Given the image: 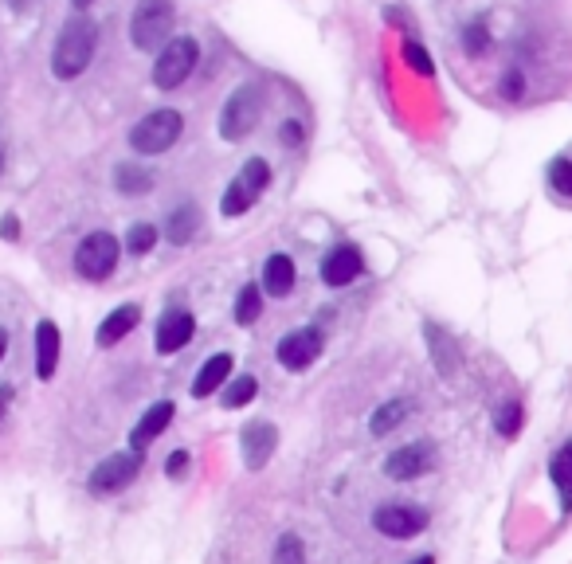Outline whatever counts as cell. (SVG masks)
<instances>
[{"label":"cell","mask_w":572,"mask_h":564,"mask_svg":"<svg viewBox=\"0 0 572 564\" xmlns=\"http://www.w3.org/2000/svg\"><path fill=\"white\" fill-rule=\"evenodd\" d=\"M138 318H142V310L138 306H118L114 314H106V322L98 326V333H95V341L102 345V349H110V345H118L130 329L138 326Z\"/></svg>","instance_id":"ac0fdd59"},{"label":"cell","mask_w":572,"mask_h":564,"mask_svg":"<svg viewBox=\"0 0 572 564\" xmlns=\"http://www.w3.org/2000/svg\"><path fill=\"white\" fill-rule=\"evenodd\" d=\"M271 564H306V549H302L298 533H283V537L275 541V557H271Z\"/></svg>","instance_id":"4316f807"},{"label":"cell","mask_w":572,"mask_h":564,"mask_svg":"<svg viewBox=\"0 0 572 564\" xmlns=\"http://www.w3.org/2000/svg\"><path fill=\"white\" fill-rule=\"evenodd\" d=\"M181 130H185V118L177 110H153L130 130V145L138 153H165L169 145H177Z\"/></svg>","instance_id":"5b68a950"},{"label":"cell","mask_w":572,"mask_h":564,"mask_svg":"<svg viewBox=\"0 0 572 564\" xmlns=\"http://www.w3.org/2000/svg\"><path fill=\"white\" fill-rule=\"evenodd\" d=\"M400 51H404V63H408V67H412L416 75H424V79H428L431 71H435L431 55H428V51H424L420 44H416V40H404V47H400Z\"/></svg>","instance_id":"1f68e13d"},{"label":"cell","mask_w":572,"mask_h":564,"mask_svg":"<svg viewBox=\"0 0 572 564\" xmlns=\"http://www.w3.org/2000/svg\"><path fill=\"white\" fill-rule=\"evenodd\" d=\"M4 349H8V329H0V357H4Z\"/></svg>","instance_id":"f35d334b"},{"label":"cell","mask_w":572,"mask_h":564,"mask_svg":"<svg viewBox=\"0 0 572 564\" xmlns=\"http://www.w3.org/2000/svg\"><path fill=\"white\" fill-rule=\"evenodd\" d=\"M196 59H200L196 40H192V36H173L169 44L157 51V63H153V87H161V91L181 87V83L192 75Z\"/></svg>","instance_id":"3957f363"},{"label":"cell","mask_w":572,"mask_h":564,"mask_svg":"<svg viewBox=\"0 0 572 564\" xmlns=\"http://www.w3.org/2000/svg\"><path fill=\"white\" fill-rule=\"evenodd\" d=\"M259 314H263V294H259V286H255V282H247L236 298V322L239 326H251Z\"/></svg>","instance_id":"d4e9b609"},{"label":"cell","mask_w":572,"mask_h":564,"mask_svg":"<svg viewBox=\"0 0 572 564\" xmlns=\"http://www.w3.org/2000/svg\"><path fill=\"white\" fill-rule=\"evenodd\" d=\"M196 220H200L196 204H181V208L165 220V239H169V243H177V247H185L192 235H196Z\"/></svg>","instance_id":"7402d4cb"},{"label":"cell","mask_w":572,"mask_h":564,"mask_svg":"<svg viewBox=\"0 0 572 564\" xmlns=\"http://www.w3.org/2000/svg\"><path fill=\"white\" fill-rule=\"evenodd\" d=\"M428 341H431V357H435V369L447 376L455 373V365H459V357H455V349H451V337L443 333L439 326H431L428 322Z\"/></svg>","instance_id":"cb8c5ba5"},{"label":"cell","mask_w":572,"mask_h":564,"mask_svg":"<svg viewBox=\"0 0 572 564\" xmlns=\"http://www.w3.org/2000/svg\"><path fill=\"white\" fill-rule=\"evenodd\" d=\"M228 376H232V353H216V357H208V361H204V369H200L196 380H192V396H196V400L212 396L220 384H228Z\"/></svg>","instance_id":"2e32d148"},{"label":"cell","mask_w":572,"mask_h":564,"mask_svg":"<svg viewBox=\"0 0 572 564\" xmlns=\"http://www.w3.org/2000/svg\"><path fill=\"white\" fill-rule=\"evenodd\" d=\"M318 353H322V329L314 326L294 329V333H286L283 341H279V365L290 369V373L310 369L318 361Z\"/></svg>","instance_id":"9c48e42d"},{"label":"cell","mask_w":572,"mask_h":564,"mask_svg":"<svg viewBox=\"0 0 572 564\" xmlns=\"http://www.w3.org/2000/svg\"><path fill=\"white\" fill-rule=\"evenodd\" d=\"M185 467H189V451H173V455H169V474H173V478H181Z\"/></svg>","instance_id":"836d02e7"},{"label":"cell","mask_w":572,"mask_h":564,"mask_svg":"<svg viewBox=\"0 0 572 564\" xmlns=\"http://www.w3.org/2000/svg\"><path fill=\"white\" fill-rule=\"evenodd\" d=\"M0 173H4V149H0Z\"/></svg>","instance_id":"b9f144b4"},{"label":"cell","mask_w":572,"mask_h":564,"mask_svg":"<svg viewBox=\"0 0 572 564\" xmlns=\"http://www.w3.org/2000/svg\"><path fill=\"white\" fill-rule=\"evenodd\" d=\"M494 427H498V435H502V439L518 435V427H522V404H514V400L498 404V412H494Z\"/></svg>","instance_id":"83f0119b"},{"label":"cell","mask_w":572,"mask_h":564,"mask_svg":"<svg viewBox=\"0 0 572 564\" xmlns=\"http://www.w3.org/2000/svg\"><path fill=\"white\" fill-rule=\"evenodd\" d=\"M169 420H173V404L169 400H157L149 412H145L142 420L134 423V431H130V443H134V451H145L165 427H169Z\"/></svg>","instance_id":"9a60e30c"},{"label":"cell","mask_w":572,"mask_h":564,"mask_svg":"<svg viewBox=\"0 0 572 564\" xmlns=\"http://www.w3.org/2000/svg\"><path fill=\"white\" fill-rule=\"evenodd\" d=\"M173 24H177L173 0H138V8L130 16V44L138 51H161L169 44Z\"/></svg>","instance_id":"7a4b0ae2"},{"label":"cell","mask_w":572,"mask_h":564,"mask_svg":"<svg viewBox=\"0 0 572 564\" xmlns=\"http://www.w3.org/2000/svg\"><path fill=\"white\" fill-rule=\"evenodd\" d=\"M428 470H435V443H428V439H416V443H408V447H400L384 459V474L396 478V482L420 478Z\"/></svg>","instance_id":"30bf717a"},{"label":"cell","mask_w":572,"mask_h":564,"mask_svg":"<svg viewBox=\"0 0 572 564\" xmlns=\"http://www.w3.org/2000/svg\"><path fill=\"white\" fill-rule=\"evenodd\" d=\"M283 141L286 145H298L302 141V122H283Z\"/></svg>","instance_id":"e575fe53"},{"label":"cell","mask_w":572,"mask_h":564,"mask_svg":"<svg viewBox=\"0 0 572 564\" xmlns=\"http://www.w3.org/2000/svg\"><path fill=\"white\" fill-rule=\"evenodd\" d=\"M118 267V239L110 232H91L75 251V271L83 279H106Z\"/></svg>","instance_id":"ba28073f"},{"label":"cell","mask_w":572,"mask_h":564,"mask_svg":"<svg viewBox=\"0 0 572 564\" xmlns=\"http://www.w3.org/2000/svg\"><path fill=\"white\" fill-rule=\"evenodd\" d=\"M16 235H20L16 216H4V220H0V239H16Z\"/></svg>","instance_id":"d590c367"},{"label":"cell","mask_w":572,"mask_h":564,"mask_svg":"<svg viewBox=\"0 0 572 564\" xmlns=\"http://www.w3.org/2000/svg\"><path fill=\"white\" fill-rule=\"evenodd\" d=\"M192 329H196V318H192L189 310H169V314H161V322H157V353H177V349H185L192 341Z\"/></svg>","instance_id":"4fadbf2b"},{"label":"cell","mask_w":572,"mask_h":564,"mask_svg":"<svg viewBox=\"0 0 572 564\" xmlns=\"http://www.w3.org/2000/svg\"><path fill=\"white\" fill-rule=\"evenodd\" d=\"M8 4H12V8H16V12H28V8H32V4H36V0H8Z\"/></svg>","instance_id":"74e56055"},{"label":"cell","mask_w":572,"mask_h":564,"mask_svg":"<svg viewBox=\"0 0 572 564\" xmlns=\"http://www.w3.org/2000/svg\"><path fill=\"white\" fill-rule=\"evenodd\" d=\"M259 110H263V98H259V91H255V87H239V91L224 102V110H220V138H224V141H243L251 130H255Z\"/></svg>","instance_id":"8992f818"},{"label":"cell","mask_w":572,"mask_h":564,"mask_svg":"<svg viewBox=\"0 0 572 564\" xmlns=\"http://www.w3.org/2000/svg\"><path fill=\"white\" fill-rule=\"evenodd\" d=\"M59 365V326L55 322H40L36 326V376L51 380Z\"/></svg>","instance_id":"e0dca14e"},{"label":"cell","mask_w":572,"mask_h":564,"mask_svg":"<svg viewBox=\"0 0 572 564\" xmlns=\"http://www.w3.org/2000/svg\"><path fill=\"white\" fill-rule=\"evenodd\" d=\"M255 392H259L255 376H236V380L224 388V408H243V404H251Z\"/></svg>","instance_id":"484cf974"},{"label":"cell","mask_w":572,"mask_h":564,"mask_svg":"<svg viewBox=\"0 0 572 564\" xmlns=\"http://www.w3.org/2000/svg\"><path fill=\"white\" fill-rule=\"evenodd\" d=\"M549 185L557 196H572V165L569 157H553V165H549Z\"/></svg>","instance_id":"4dcf8cb0"},{"label":"cell","mask_w":572,"mask_h":564,"mask_svg":"<svg viewBox=\"0 0 572 564\" xmlns=\"http://www.w3.org/2000/svg\"><path fill=\"white\" fill-rule=\"evenodd\" d=\"M408 564H435V557H420V561H408Z\"/></svg>","instance_id":"60d3db41"},{"label":"cell","mask_w":572,"mask_h":564,"mask_svg":"<svg viewBox=\"0 0 572 564\" xmlns=\"http://www.w3.org/2000/svg\"><path fill=\"white\" fill-rule=\"evenodd\" d=\"M138 470H142V451L110 455V459H102V463L91 470L87 490H91V494H118V490H126V486L138 478Z\"/></svg>","instance_id":"52a82bcc"},{"label":"cell","mask_w":572,"mask_h":564,"mask_svg":"<svg viewBox=\"0 0 572 564\" xmlns=\"http://www.w3.org/2000/svg\"><path fill=\"white\" fill-rule=\"evenodd\" d=\"M95 47H98V24L91 16H71L59 36H55V47H51V75L71 83L79 79L91 59H95Z\"/></svg>","instance_id":"6da1fadb"},{"label":"cell","mask_w":572,"mask_h":564,"mask_svg":"<svg viewBox=\"0 0 572 564\" xmlns=\"http://www.w3.org/2000/svg\"><path fill=\"white\" fill-rule=\"evenodd\" d=\"M271 181V165L263 161V157H251L243 169H239V177L228 185L224 192V200H220V212L232 220V216H243L259 196H263V188Z\"/></svg>","instance_id":"277c9868"},{"label":"cell","mask_w":572,"mask_h":564,"mask_svg":"<svg viewBox=\"0 0 572 564\" xmlns=\"http://www.w3.org/2000/svg\"><path fill=\"white\" fill-rule=\"evenodd\" d=\"M490 47V32H486V24L482 20H471L467 28H463V51L475 59V55H482Z\"/></svg>","instance_id":"f546056e"},{"label":"cell","mask_w":572,"mask_h":564,"mask_svg":"<svg viewBox=\"0 0 572 564\" xmlns=\"http://www.w3.org/2000/svg\"><path fill=\"white\" fill-rule=\"evenodd\" d=\"M357 275H361V251H357L353 243L334 247V251L326 255V263H322V279L330 282V286H349Z\"/></svg>","instance_id":"5bb4252c"},{"label":"cell","mask_w":572,"mask_h":564,"mask_svg":"<svg viewBox=\"0 0 572 564\" xmlns=\"http://www.w3.org/2000/svg\"><path fill=\"white\" fill-rule=\"evenodd\" d=\"M153 243H157V228H153V224H134L130 235H126V251H130V255L153 251Z\"/></svg>","instance_id":"f1b7e54d"},{"label":"cell","mask_w":572,"mask_h":564,"mask_svg":"<svg viewBox=\"0 0 572 564\" xmlns=\"http://www.w3.org/2000/svg\"><path fill=\"white\" fill-rule=\"evenodd\" d=\"M114 185H118L122 196H145L153 188V173L142 169V165H134V161H126V165L114 169Z\"/></svg>","instance_id":"44dd1931"},{"label":"cell","mask_w":572,"mask_h":564,"mask_svg":"<svg viewBox=\"0 0 572 564\" xmlns=\"http://www.w3.org/2000/svg\"><path fill=\"white\" fill-rule=\"evenodd\" d=\"M8 404H12V384H0V416L8 412Z\"/></svg>","instance_id":"8d00e7d4"},{"label":"cell","mask_w":572,"mask_h":564,"mask_svg":"<svg viewBox=\"0 0 572 564\" xmlns=\"http://www.w3.org/2000/svg\"><path fill=\"white\" fill-rule=\"evenodd\" d=\"M71 4H75V8H91L95 0H71Z\"/></svg>","instance_id":"ab89813d"},{"label":"cell","mask_w":572,"mask_h":564,"mask_svg":"<svg viewBox=\"0 0 572 564\" xmlns=\"http://www.w3.org/2000/svg\"><path fill=\"white\" fill-rule=\"evenodd\" d=\"M239 447H243V467L263 470L267 459L275 455V447H279V427L267 420H251L239 435Z\"/></svg>","instance_id":"7c38bea8"},{"label":"cell","mask_w":572,"mask_h":564,"mask_svg":"<svg viewBox=\"0 0 572 564\" xmlns=\"http://www.w3.org/2000/svg\"><path fill=\"white\" fill-rule=\"evenodd\" d=\"M412 408H416V404H412V400H404V396H400V400H388V404H381V408L373 412L369 431H373L377 439H381V435H388V431H396L400 423L412 416Z\"/></svg>","instance_id":"ffe728a7"},{"label":"cell","mask_w":572,"mask_h":564,"mask_svg":"<svg viewBox=\"0 0 572 564\" xmlns=\"http://www.w3.org/2000/svg\"><path fill=\"white\" fill-rule=\"evenodd\" d=\"M373 529L392 537V541H408L416 533L428 529V510H416V506H381L373 514Z\"/></svg>","instance_id":"8fae6325"},{"label":"cell","mask_w":572,"mask_h":564,"mask_svg":"<svg viewBox=\"0 0 572 564\" xmlns=\"http://www.w3.org/2000/svg\"><path fill=\"white\" fill-rule=\"evenodd\" d=\"M525 91V79H522V71L518 67H510V71H502V79H498V94L502 98H510V102H518Z\"/></svg>","instance_id":"d6a6232c"},{"label":"cell","mask_w":572,"mask_h":564,"mask_svg":"<svg viewBox=\"0 0 572 564\" xmlns=\"http://www.w3.org/2000/svg\"><path fill=\"white\" fill-rule=\"evenodd\" d=\"M553 486H557V498H561V514L572 510V490H569V470H572V447L565 443L557 455H553Z\"/></svg>","instance_id":"603a6c76"},{"label":"cell","mask_w":572,"mask_h":564,"mask_svg":"<svg viewBox=\"0 0 572 564\" xmlns=\"http://www.w3.org/2000/svg\"><path fill=\"white\" fill-rule=\"evenodd\" d=\"M290 286H294V263H290V255H271L263 263V290L275 294V298H286Z\"/></svg>","instance_id":"d6986e66"}]
</instances>
